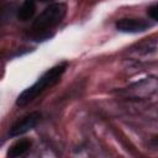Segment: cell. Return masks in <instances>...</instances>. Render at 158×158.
Wrapping results in <instances>:
<instances>
[{"instance_id":"cell-1","label":"cell","mask_w":158,"mask_h":158,"mask_svg":"<svg viewBox=\"0 0 158 158\" xmlns=\"http://www.w3.org/2000/svg\"><path fill=\"white\" fill-rule=\"evenodd\" d=\"M65 69H67V63H60V64H57V65L52 67L51 69H48L41 78H38V80L33 85H31L30 88L25 89L17 96L16 105L22 107V106H26L30 102H32L46 89L56 85L60 80V78H62L63 73L65 72Z\"/></svg>"},{"instance_id":"cell-2","label":"cell","mask_w":158,"mask_h":158,"mask_svg":"<svg viewBox=\"0 0 158 158\" xmlns=\"http://www.w3.org/2000/svg\"><path fill=\"white\" fill-rule=\"evenodd\" d=\"M65 14H67V6H65V4H63V2L51 4L33 21L32 30L36 31V32H38V33L40 32H43V31H47V30L57 26L58 23H60L62 20L64 19Z\"/></svg>"},{"instance_id":"cell-3","label":"cell","mask_w":158,"mask_h":158,"mask_svg":"<svg viewBox=\"0 0 158 158\" xmlns=\"http://www.w3.org/2000/svg\"><path fill=\"white\" fill-rule=\"evenodd\" d=\"M40 118H41V114L37 111L30 112L26 116L21 117L19 121H16L11 126V128L9 131L10 137H17V136L25 135L26 132L31 131L32 128H35L37 126V123L40 122Z\"/></svg>"},{"instance_id":"cell-4","label":"cell","mask_w":158,"mask_h":158,"mask_svg":"<svg viewBox=\"0 0 158 158\" xmlns=\"http://www.w3.org/2000/svg\"><path fill=\"white\" fill-rule=\"evenodd\" d=\"M116 28L125 33H138L148 30L149 23L141 19H121L116 22Z\"/></svg>"},{"instance_id":"cell-5","label":"cell","mask_w":158,"mask_h":158,"mask_svg":"<svg viewBox=\"0 0 158 158\" xmlns=\"http://www.w3.org/2000/svg\"><path fill=\"white\" fill-rule=\"evenodd\" d=\"M31 141L27 139V138H23V139H20V141H16L7 151V157L10 158H17V157H21L23 154L27 153V151H30L31 148Z\"/></svg>"},{"instance_id":"cell-6","label":"cell","mask_w":158,"mask_h":158,"mask_svg":"<svg viewBox=\"0 0 158 158\" xmlns=\"http://www.w3.org/2000/svg\"><path fill=\"white\" fill-rule=\"evenodd\" d=\"M36 2L37 0H25L17 11V17L21 21H27L33 17L36 12Z\"/></svg>"},{"instance_id":"cell-7","label":"cell","mask_w":158,"mask_h":158,"mask_svg":"<svg viewBox=\"0 0 158 158\" xmlns=\"http://www.w3.org/2000/svg\"><path fill=\"white\" fill-rule=\"evenodd\" d=\"M147 14H148V16L151 19L158 21V4H154V5L149 6L148 10H147Z\"/></svg>"}]
</instances>
